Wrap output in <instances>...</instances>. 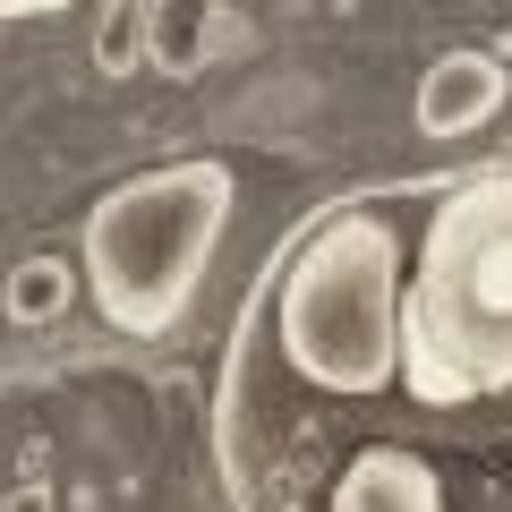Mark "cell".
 Masks as SVG:
<instances>
[{"label":"cell","instance_id":"obj_1","mask_svg":"<svg viewBox=\"0 0 512 512\" xmlns=\"http://www.w3.org/2000/svg\"><path fill=\"white\" fill-rule=\"evenodd\" d=\"M231 214H239V180L222 163H171L120 180L86 214V291L103 325L137 333V342L171 333L197 308Z\"/></svg>","mask_w":512,"mask_h":512},{"label":"cell","instance_id":"obj_2","mask_svg":"<svg viewBox=\"0 0 512 512\" xmlns=\"http://www.w3.org/2000/svg\"><path fill=\"white\" fill-rule=\"evenodd\" d=\"M504 94H512V77L495 52H444L419 77V128L427 137H470V128H487L504 111Z\"/></svg>","mask_w":512,"mask_h":512},{"label":"cell","instance_id":"obj_3","mask_svg":"<svg viewBox=\"0 0 512 512\" xmlns=\"http://www.w3.org/2000/svg\"><path fill=\"white\" fill-rule=\"evenodd\" d=\"M146 52L163 60L171 77H197L222 43V0H146Z\"/></svg>","mask_w":512,"mask_h":512},{"label":"cell","instance_id":"obj_4","mask_svg":"<svg viewBox=\"0 0 512 512\" xmlns=\"http://www.w3.org/2000/svg\"><path fill=\"white\" fill-rule=\"evenodd\" d=\"M60 299H69V274H60V265H26V274L9 282V316H18V325L60 316Z\"/></svg>","mask_w":512,"mask_h":512},{"label":"cell","instance_id":"obj_5","mask_svg":"<svg viewBox=\"0 0 512 512\" xmlns=\"http://www.w3.org/2000/svg\"><path fill=\"white\" fill-rule=\"evenodd\" d=\"M137 9H146V0H111V18H103V43H94V52H103L111 77L137 69V52H146V43H137Z\"/></svg>","mask_w":512,"mask_h":512},{"label":"cell","instance_id":"obj_6","mask_svg":"<svg viewBox=\"0 0 512 512\" xmlns=\"http://www.w3.org/2000/svg\"><path fill=\"white\" fill-rule=\"evenodd\" d=\"M52 9H69V0H0V26H18V18H52Z\"/></svg>","mask_w":512,"mask_h":512}]
</instances>
